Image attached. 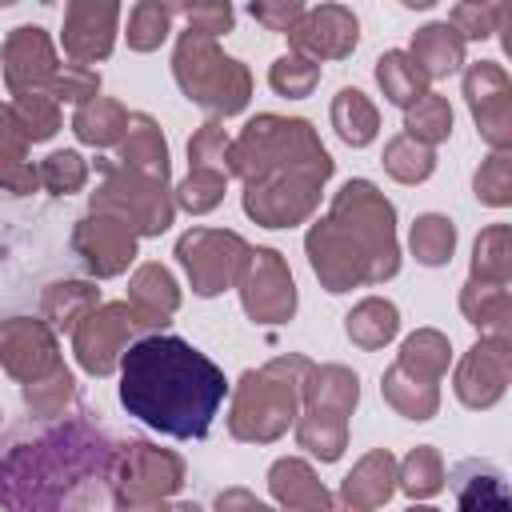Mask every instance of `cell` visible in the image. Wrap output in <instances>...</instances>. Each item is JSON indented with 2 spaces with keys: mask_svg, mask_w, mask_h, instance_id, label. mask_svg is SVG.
I'll return each instance as SVG.
<instances>
[{
  "mask_svg": "<svg viewBox=\"0 0 512 512\" xmlns=\"http://www.w3.org/2000/svg\"><path fill=\"white\" fill-rule=\"evenodd\" d=\"M224 396H228V380L220 364L180 336L156 332L128 344L120 356L124 412L164 436L176 440L208 436Z\"/></svg>",
  "mask_w": 512,
  "mask_h": 512,
  "instance_id": "1",
  "label": "cell"
},
{
  "mask_svg": "<svg viewBox=\"0 0 512 512\" xmlns=\"http://www.w3.org/2000/svg\"><path fill=\"white\" fill-rule=\"evenodd\" d=\"M452 240H456V232H452L448 220H440V216H424V220H416L412 244H416V252H420L424 264H444V260L452 256Z\"/></svg>",
  "mask_w": 512,
  "mask_h": 512,
  "instance_id": "2",
  "label": "cell"
}]
</instances>
